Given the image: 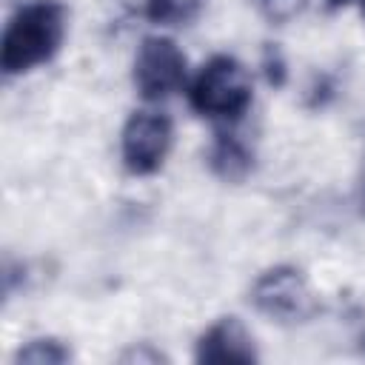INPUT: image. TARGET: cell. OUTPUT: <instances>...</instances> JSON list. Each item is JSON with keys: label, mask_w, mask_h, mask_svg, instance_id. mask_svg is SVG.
I'll return each mask as SVG.
<instances>
[{"label": "cell", "mask_w": 365, "mask_h": 365, "mask_svg": "<svg viewBox=\"0 0 365 365\" xmlns=\"http://www.w3.org/2000/svg\"><path fill=\"white\" fill-rule=\"evenodd\" d=\"M66 37V6L60 0H31L20 6L0 43V66L11 74H26L48 63Z\"/></svg>", "instance_id": "cell-1"}, {"label": "cell", "mask_w": 365, "mask_h": 365, "mask_svg": "<svg viewBox=\"0 0 365 365\" xmlns=\"http://www.w3.org/2000/svg\"><path fill=\"white\" fill-rule=\"evenodd\" d=\"M251 77L231 54H214L188 88L191 108L211 120H240L251 106Z\"/></svg>", "instance_id": "cell-2"}, {"label": "cell", "mask_w": 365, "mask_h": 365, "mask_svg": "<svg viewBox=\"0 0 365 365\" xmlns=\"http://www.w3.org/2000/svg\"><path fill=\"white\" fill-rule=\"evenodd\" d=\"M134 88L143 100H165L185 86L188 63L171 37H143L134 54Z\"/></svg>", "instance_id": "cell-3"}, {"label": "cell", "mask_w": 365, "mask_h": 365, "mask_svg": "<svg viewBox=\"0 0 365 365\" xmlns=\"http://www.w3.org/2000/svg\"><path fill=\"white\" fill-rule=\"evenodd\" d=\"M251 302L259 314L277 322H302L314 314V294L308 279L294 265H274L251 285Z\"/></svg>", "instance_id": "cell-4"}, {"label": "cell", "mask_w": 365, "mask_h": 365, "mask_svg": "<svg viewBox=\"0 0 365 365\" xmlns=\"http://www.w3.org/2000/svg\"><path fill=\"white\" fill-rule=\"evenodd\" d=\"M171 120L160 111H134L120 134V154L123 165L134 177H148L160 171L171 148Z\"/></svg>", "instance_id": "cell-5"}, {"label": "cell", "mask_w": 365, "mask_h": 365, "mask_svg": "<svg viewBox=\"0 0 365 365\" xmlns=\"http://www.w3.org/2000/svg\"><path fill=\"white\" fill-rule=\"evenodd\" d=\"M194 359L208 365H225V362L245 365V362H257V348L251 334L237 317H222L214 325H208L205 334L197 339Z\"/></svg>", "instance_id": "cell-6"}, {"label": "cell", "mask_w": 365, "mask_h": 365, "mask_svg": "<svg viewBox=\"0 0 365 365\" xmlns=\"http://www.w3.org/2000/svg\"><path fill=\"white\" fill-rule=\"evenodd\" d=\"M208 165L220 180L228 182H240L248 177V171L254 168V154L251 148L234 137V134H217L211 148H208Z\"/></svg>", "instance_id": "cell-7"}, {"label": "cell", "mask_w": 365, "mask_h": 365, "mask_svg": "<svg viewBox=\"0 0 365 365\" xmlns=\"http://www.w3.org/2000/svg\"><path fill=\"white\" fill-rule=\"evenodd\" d=\"M205 0H145V17L157 26H185L202 11Z\"/></svg>", "instance_id": "cell-8"}, {"label": "cell", "mask_w": 365, "mask_h": 365, "mask_svg": "<svg viewBox=\"0 0 365 365\" xmlns=\"http://www.w3.org/2000/svg\"><path fill=\"white\" fill-rule=\"evenodd\" d=\"M68 359H71V351L51 336L48 339H31L17 351V362H31V365H60Z\"/></svg>", "instance_id": "cell-9"}, {"label": "cell", "mask_w": 365, "mask_h": 365, "mask_svg": "<svg viewBox=\"0 0 365 365\" xmlns=\"http://www.w3.org/2000/svg\"><path fill=\"white\" fill-rule=\"evenodd\" d=\"M262 66H265V77L271 86H282L285 77H288V68H285V57L279 51V46H268L265 54H262Z\"/></svg>", "instance_id": "cell-10"}, {"label": "cell", "mask_w": 365, "mask_h": 365, "mask_svg": "<svg viewBox=\"0 0 365 365\" xmlns=\"http://www.w3.org/2000/svg\"><path fill=\"white\" fill-rule=\"evenodd\" d=\"M302 6H305V0H259V9H262L271 20H277V23H285V20H291L294 14H299Z\"/></svg>", "instance_id": "cell-11"}, {"label": "cell", "mask_w": 365, "mask_h": 365, "mask_svg": "<svg viewBox=\"0 0 365 365\" xmlns=\"http://www.w3.org/2000/svg\"><path fill=\"white\" fill-rule=\"evenodd\" d=\"M123 359H151V362H157V359H163V354H148V351H134V354H125Z\"/></svg>", "instance_id": "cell-12"}, {"label": "cell", "mask_w": 365, "mask_h": 365, "mask_svg": "<svg viewBox=\"0 0 365 365\" xmlns=\"http://www.w3.org/2000/svg\"><path fill=\"white\" fill-rule=\"evenodd\" d=\"M345 3H351V0H328L331 9H339V6H345ZM356 3H359V9L365 11V0H356Z\"/></svg>", "instance_id": "cell-13"}, {"label": "cell", "mask_w": 365, "mask_h": 365, "mask_svg": "<svg viewBox=\"0 0 365 365\" xmlns=\"http://www.w3.org/2000/svg\"><path fill=\"white\" fill-rule=\"evenodd\" d=\"M362 197H365V177H362Z\"/></svg>", "instance_id": "cell-14"}]
</instances>
